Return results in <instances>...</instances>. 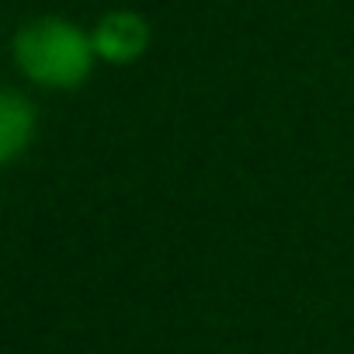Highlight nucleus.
<instances>
[{
    "mask_svg": "<svg viewBox=\"0 0 354 354\" xmlns=\"http://www.w3.org/2000/svg\"><path fill=\"white\" fill-rule=\"evenodd\" d=\"M11 56L28 80L53 91L80 87L97 59L91 35L66 18H35L21 25L11 39Z\"/></svg>",
    "mask_w": 354,
    "mask_h": 354,
    "instance_id": "f257e3e1",
    "label": "nucleus"
},
{
    "mask_svg": "<svg viewBox=\"0 0 354 354\" xmlns=\"http://www.w3.org/2000/svg\"><path fill=\"white\" fill-rule=\"evenodd\" d=\"M149 25L142 15L136 11H111L104 15L94 32H91V46H94V56L111 63V66H129L136 63L146 49H149Z\"/></svg>",
    "mask_w": 354,
    "mask_h": 354,
    "instance_id": "f03ea898",
    "label": "nucleus"
},
{
    "mask_svg": "<svg viewBox=\"0 0 354 354\" xmlns=\"http://www.w3.org/2000/svg\"><path fill=\"white\" fill-rule=\"evenodd\" d=\"M39 111L35 104L11 87H0V167L15 163L35 139Z\"/></svg>",
    "mask_w": 354,
    "mask_h": 354,
    "instance_id": "7ed1b4c3",
    "label": "nucleus"
}]
</instances>
